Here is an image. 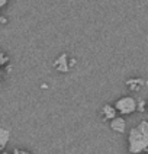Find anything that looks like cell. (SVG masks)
I'll return each mask as SVG.
<instances>
[{
    "label": "cell",
    "mask_w": 148,
    "mask_h": 154,
    "mask_svg": "<svg viewBox=\"0 0 148 154\" xmlns=\"http://www.w3.org/2000/svg\"><path fill=\"white\" fill-rule=\"evenodd\" d=\"M0 20H2V23H6V17H5V16H2V19H0Z\"/></svg>",
    "instance_id": "9"
},
{
    "label": "cell",
    "mask_w": 148,
    "mask_h": 154,
    "mask_svg": "<svg viewBox=\"0 0 148 154\" xmlns=\"http://www.w3.org/2000/svg\"><path fill=\"white\" fill-rule=\"evenodd\" d=\"M6 2H8V0H0V8L6 6Z\"/></svg>",
    "instance_id": "8"
},
{
    "label": "cell",
    "mask_w": 148,
    "mask_h": 154,
    "mask_svg": "<svg viewBox=\"0 0 148 154\" xmlns=\"http://www.w3.org/2000/svg\"><path fill=\"white\" fill-rule=\"evenodd\" d=\"M128 140H129V151H132V153L142 151V150H145L148 147V137L138 127L131 129Z\"/></svg>",
    "instance_id": "1"
},
{
    "label": "cell",
    "mask_w": 148,
    "mask_h": 154,
    "mask_svg": "<svg viewBox=\"0 0 148 154\" xmlns=\"http://www.w3.org/2000/svg\"><path fill=\"white\" fill-rule=\"evenodd\" d=\"M6 61H8V57H6L5 54H2V66H5V64H6Z\"/></svg>",
    "instance_id": "6"
},
{
    "label": "cell",
    "mask_w": 148,
    "mask_h": 154,
    "mask_svg": "<svg viewBox=\"0 0 148 154\" xmlns=\"http://www.w3.org/2000/svg\"><path fill=\"white\" fill-rule=\"evenodd\" d=\"M116 112H118V109L115 106H112V105H104L103 106L104 119H113L116 116Z\"/></svg>",
    "instance_id": "4"
},
{
    "label": "cell",
    "mask_w": 148,
    "mask_h": 154,
    "mask_svg": "<svg viewBox=\"0 0 148 154\" xmlns=\"http://www.w3.org/2000/svg\"><path fill=\"white\" fill-rule=\"evenodd\" d=\"M68 66H70V67H74V66H76V60H71L68 63Z\"/></svg>",
    "instance_id": "7"
},
{
    "label": "cell",
    "mask_w": 148,
    "mask_h": 154,
    "mask_svg": "<svg viewBox=\"0 0 148 154\" xmlns=\"http://www.w3.org/2000/svg\"><path fill=\"white\" fill-rule=\"evenodd\" d=\"M9 138H10V134H9L8 129H5V128L0 129V150H3L6 147Z\"/></svg>",
    "instance_id": "5"
},
{
    "label": "cell",
    "mask_w": 148,
    "mask_h": 154,
    "mask_svg": "<svg viewBox=\"0 0 148 154\" xmlns=\"http://www.w3.org/2000/svg\"><path fill=\"white\" fill-rule=\"evenodd\" d=\"M110 128L116 132H125V128H126V122L123 118L121 116H115L113 119H110Z\"/></svg>",
    "instance_id": "3"
},
{
    "label": "cell",
    "mask_w": 148,
    "mask_h": 154,
    "mask_svg": "<svg viewBox=\"0 0 148 154\" xmlns=\"http://www.w3.org/2000/svg\"><path fill=\"white\" fill-rule=\"evenodd\" d=\"M115 108H116L118 112L122 113V115H129V113H132V112L137 109V102H135L134 97L125 96V97H121L119 100H116Z\"/></svg>",
    "instance_id": "2"
}]
</instances>
